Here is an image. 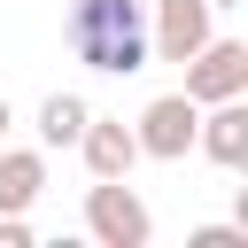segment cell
Returning <instances> with one entry per match:
<instances>
[{
	"instance_id": "1",
	"label": "cell",
	"mask_w": 248,
	"mask_h": 248,
	"mask_svg": "<svg viewBox=\"0 0 248 248\" xmlns=\"http://www.w3.org/2000/svg\"><path fill=\"white\" fill-rule=\"evenodd\" d=\"M62 39L101 78H132V70L155 62V46H147V0H70Z\"/></svg>"
},
{
	"instance_id": "2",
	"label": "cell",
	"mask_w": 248,
	"mask_h": 248,
	"mask_svg": "<svg viewBox=\"0 0 248 248\" xmlns=\"http://www.w3.org/2000/svg\"><path fill=\"white\" fill-rule=\"evenodd\" d=\"M85 232H93L101 248H147V240H155V217H147V202H140L124 178H93V186H85Z\"/></svg>"
},
{
	"instance_id": "3",
	"label": "cell",
	"mask_w": 248,
	"mask_h": 248,
	"mask_svg": "<svg viewBox=\"0 0 248 248\" xmlns=\"http://www.w3.org/2000/svg\"><path fill=\"white\" fill-rule=\"evenodd\" d=\"M232 93H248V46L209 31V39L186 54V101L209 108V101H232Z\"/></svg>"
},
{
	"instance_id": "4",
	"label": "cell",
	"mask_w": 248,
	"mask_h": 248,
	"mask_svg": "<svg viewBox=\"0 0 248 248\" xmlns=\"http://www.w3.org/2000/svg\"><path fill=\"white\" fill-rule=\"evenodd\" d=\"M194 124H202V108H194L186 93H155V101L140 108L132 140H140V155H155V163H186V147H194Z\"/></svg>"
},
{
	"instance_id": "5",
	"label": "cell",
	"mask_w": 248,
	"mask_h": 248,
	"mask_svg": "<svg viewBox=\"0 0 248 248\" xmlns=\"http://www.w3.org/2000/svg\"><path fill=\"white\" fill-rule=\"evenodd\" d=\"M209 0H155V23H147V46L163 54V62H186L202 39H209Z\"/></svg>"
},
{
	"instance_id": "6",
	"label": "cell",
	"mask_w": 248,
	"mask_h": 248,
	"mask_svg": "<svg viewBox=\"0 0 248 248\" xmlns=\"http://www.w3.org/2000/svg\"><path fill=\"white\" fill-rule=\"evenodd\" d=\"M194 147H202L209 163L240 170V163H248V101H240V93H232V101H209L202 124H194Z\"/></svg>"
},
{
	"instance_id": "7",
	"label": "cell",
	"mask_w": 248,
	"mask_h": 248,
	"mask_svg": "<svg viewBox=\"0 0 248 248\" xmlns=\"http://www.w3.org/2000/svg\"><path fill=\"white\" fill-rule=\"evenodd\" d=\"M78 155H85V170H93V178H132L140 140H132V124H124V116H85Z\"/></svg>"
},
{
	"instance_id": "8",
	"label": "cell",
	"mask_w": 248,
	"mask_h": 248,
	"mask_svg": "<svg viewBox=\"0 0 248 248\" xmlns=\"http://www.w3.org/2000/svg\"><path fill=\"white\" fill-rule=\"evenodd\" d=\"M39 194H46V155L0 140V209H31Z\"/></svg>"
},
{
	"instance_id": "9",
	"label": "cell",
	"mask_w": 248,
	"mask_h": 248,
	"mask_svg": "<svg viewBox=\"0 0 248 248\" xmlns=\"http://www.w3.org/2000/svg\"><path fill=\"white\" fill-rule=\"evenodd\" d=\"M85 116H93L85 93H46V101H39V140H46V147H78Z\"/></svg>"
},
{
	"instance_id": "10",
	"label": "cell",
	"mask_w": 248,
	"mask_h": 248,
	"mask_svg": "<svg viewBox=\"0 0 248 248\" xmlns=\"http://www.w3.org/2000/svg\"><path fill=\"white\" fill-rule=\"evenodd\" d=\"M186 248H248V225H202Z\"/></svg>"
},
{
	"instance_id": "11",
	"label": "cell",
	"mask_w": 248,
	"mask_h": 248,
	"mask_svg": "<svg viewBox=\"0 0 248 248\" xmlns=\"http://www.w3.org/2000/svg\"><path fill=\"white\" fill-rule=\"evenodd\" d=\"M8 132H16V108H8V93H0V140H8Z\"/></svg>"
},
{
	"instance_id": "12",
	"label": "cell",
	"mask_w": 248,
	"mask_h": 248,
	"mask_svg": "<svg viewBox=\"0 0 248 248\" xmlns=\"http://www.w3.org/2000/svg\"><path fill=\"white\" fill-rule=\"evenodd\" d=\"M209 8H240V0H209Z\"/></svg>"
}]
</instances>
